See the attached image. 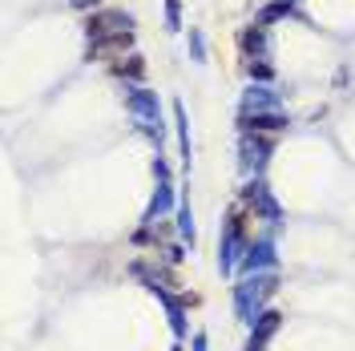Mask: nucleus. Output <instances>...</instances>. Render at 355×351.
Returning a JSON list of instances; mask_svg holds the SVG:
<instances>
[{"label":"nucleus","mask_w":355,"mask_h":351,"mask_svg":"<svg viewBox=\"0 0 355 351\" xmlns=\"http://www.w3.org/2000/svg\"><path fill=\"white\" fill-rule=\"evenodd\" d=\"M93 4H101V0H73V8H93Z\"/></svg>","instance_id":"13"},{"label":"nucleus","mask_w":355,"mask_h":351,"mask_svg":"<svg viewBox=\"0 0 355 351\" xmlns=\"http://www.w3.org/2000/svg\"><path fill=\"white\" fill-rule=\"evenodd\" d=\"M243 110H246V117L250 113H263V110H279V97L270 93V89H246V97H243Z\"/></svg>","instance_id":"3"},{"label":"nucleus","mask_w":355,"mask_h":351,"mask_svg":"<svg viewBox=\"0 0 355 351\" xmlns=\"http://www.w3.org/2000/svg\"><path fill=\"white\" fill-rule=\"evenodd\" d=\"M133 28V17L121 12V8H105V12H93L85 21V33L89 41H101V37H113V33H130Z\"/></svg>","instance_id":"1"},{"label":"nucleus","mask_w":355,"mask_h":351,"mask_svg":"<svg viewBox=\"0 0 355 351\" xmlns=\"http://www.w3.org/2000/svg\"><path fill=\"white\" fill-rule=\"evenodd\" d=\"M133 44V33H113V37H101V41H89V61H105V57H121Z\"/></svg>","instance_id":"2"},{"label":"nucleus","mask_w":355,"mask_h":351,"mask_svg":"<svg viewBox=\"0 0 355 351\" xmlns=\"http://www.w3.org/2000/svg\"><path fill=\"white\" fill-rule=\"evenodd\" d=\"M166 24H170V28L182 24V0H166Z\"/></svg>","instance_id":"11"},{"label":"nucleus","mask_w":355,"mask_h":351,"mask_svg":"<svg viewBox=\"0 0 355 351\" xmlns=\"http://www.w3.org/2000/svg\"><path fill=\"white\" fill-rule=\"evenodd\" d=\"M125 101H130L133 113H141V117L157 121V97H154V93H146V89H133V93H125Z\"/></svg>","instance_id":"4"},{"label":"nucleus","mask_w":355,"mask_h":351,"mask_svg":"<svg viewBox=\"0 0 355 351\" xmlns=\"http://www.w3.org/2000/svg\"><path fill=\"white\" fill-rule=\"evenodd\" d=\"M117 73H121V77H133V81H141V77H146V61H141V57H121Z\"/></svg>","instance_id":"8"},{"label":"nucleus","mask_w":355,"mask_h":351,"mask_svg":"<svg viewBox=\"0 0 355 351\" xmlns=\"http://www.w3.org/2000/svg\"><path fill=\"white\" fill-rule=\"evenodd\" d=\"M246 130H287V117H279V113H250Z\"/></svg>","instance_id":"6"},{"label":"nucleus","mask_w":355,"mask_h":351,"mask_svg":"<svg viewBox=\"0 0 355 351\" xmlns=\"http://www.w3.org/2000/svg\"><path fill=\"white\" fill-rule=\"evenodd\" d=\"M190 57L194 61H206V41H202L198 28H190Z\"/></svg>","instance_id":"10"},{"label":"nucleus","mask_w":355,"mask_h":351,"mask_svg":"<svg viewBox=\"0 0 355 351\" xmlns=\"http://www.w3.org/2000/svg\"><path fill=\"white\" fill-rule=\"evenodd\" d=\"M279 17H295V4H283V0L266 4L263 12H259V24H270V21H279Z\"/></svg>","instance_id":"7"},{"label":"nucleus","mask_w":355,"mask_h":351,"mask_svg":"<svg viewBox=\"0 0 355 351\" xmlns=\"http://www.w3.org/2000/svg\"><path fill=\"white\" fill-rule=\"evenodd\" d=\"M239 44H243V53H259V57H263L270 41H266V28H263V24H250V28H243Z\"/></svg>","instance_id":"5"},{"label":"nucleus","mask_w":355,"mask_h":351,"mask_svg":"<svg viewBox=\"0 0 355 351\" xmlns=\"http://www.w3.org/2000/svg\"><path fill=\"white\" fill-rule=\"evenodd\" d=\"M246 73H250V77H259V81H270V65H254V61H250Z\"/></svg>","instance_id":"12"},{"label":"nucleus","mask_w":355,"mask_h":351,"mask_svg":"<svg viewBox=\"0 0 355 351\" xmlns=\"http://www.w3.org/2000/svg\"><path fill=\"white\" fill-rule=\"evenodd\" d=\"M283 4H295V0H283Z\"/></svg>","instance_id":"14"},{"label":"nucleus","mask_w":355,"mask_h":351,"mask_svg":"<svg viewBox=\"0 0 355 351\" xmlns=\"http://www.w3.org/2000/svg\"><path fill=\"white\" fill-rule=\"evenodd\" d=\"M266 150H270L266 142H250V137H246V146H243V154H246V166H263Z\"/></svg>","instance_id":"9"}]
</instances>
